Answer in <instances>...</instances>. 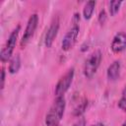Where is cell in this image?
<instances>
[{
  "mask_svg": "<svg viewBox=\"0 0 126 126\" xmlns=\"http://www.w3.org/2000/svg\"><path fill=\"white\" fill-rule=\"evenodd\" d=\"M66 102L64 96H57L55 101L50 106L48 112L45 116V124L46 126H58L61 121L64 110H65Z\"/></svg>",
  "mask_w": 126,
  "mask_h": 126,
  "instance_id": "6da1fadb",
  "label": "cell"
},
{
  "mask_svg": "<svg viewBox=\"0 0 126 126\" xmlns=\"http://www.w3.org/2000/svg\"><path fill=\"white\" fill-rule=\"evenodd\" d=\"M101 58H102V54H101L100 50L94 51L88 57V59L85 62V65H84V74L87 78L91 79L96 73V70L99 67Z\"/></svg>",
  "mask_w": 126,
  "mask_h": 126,
  "instance_id": "7a4b0ae2",
  "label": "cell"
},
{
  "mask_svg": "<svg viewBox=\"0 0 126 126\" xmlns=\"http://www.w3.org/2000/svg\"><path fill=\"white\" fill-rule=\"evenodd\" d=\"M20 29H21V27L17 26V28L12 31V32L10 33V35L8 37V40H7V43H6L5 47L2 48L1 53H0V59H1L2 62L8 61V59H10V57L12 56L14 48L16 46V42H17V38H18Z\"/></svg>",
  "mask_w": 126,
  "mask_h": 126,
  "instance_id": "3957f363",
  "label": "cell"
},
{
  "mask_svg": "<svg viewBox=\"0 0 126 126\" xmlns=\"http://www.w3.org/2000/svg\"><path fill=\"white\" fill-rule=\"evenodd\" d=\"M74 78V69H70L67 71V73L60 78L58 81L56 87H55V94L56 96H63V94L69 90L72 81Z\"/></svg>",
  "mask_w": 126,
  "mask_h": 126,
  "instance_id": "277c9868",
  "label": "cell"
},
{
  "mask_svg": "<svg viewBox=\"0 0 126 126\" xmlns=\"http://www.w3.org/2000/svg\"><path fill=\"white\" fill-rule=\"evenodd\" d=\"M37 24H38V16H37V14L34 13L29 18L25 32H24L22 40H21V46L22 47L25 46L30 41V39L32 37V35H33V33H34L35 30H36Z\"/></svg>",
  "mask_w": 126,
  "mask_h": 126,
  "instance_id": "5b68a950",
  "label": "cell"
},
{
  "mask_svg": "<svg viewBox=\"0 0 126 126\" xmlns=\"http://www.w3.org/2000/svg\"><path fill=\"white\" fill-rule=\"evenodd\" d=\"M79 32H80V29H79V26L78 25H74L67 32L66 34L64 35L63 37V40H62V49L67 51L69 49H71L76 40H77V37H78V34H79Z\"/></svg>",
  "mask_w": 126,
  "mask_h": 126,
  "instance_id": "8992f818",
  "label": "cell"
},
{
  "mask_svg": "<svg viewBox=\"0 0 126 126\" xmlns=\"http://www.w3.org/2000/svg\"><path fill=\"white\" fill-rule=\"evenodd\" d=\"M59 31V22L58 20L52 22V24L50 25V27L47 30V32L45 34V39H44V43L46 47H50L58 33Z\"/></svg>",
  "mask_w": 126,
  "mask_h": 126,
  "instance_id": "52a82bcc",
  "label": "cell"
},
{
  "mask_svg": "<svg viewBox=\"0 0 126 126\" xmlns=\"http://www.w3.org/2000/svg\"><path fill=\"white\" fill-rule=\"evenodd\" d=\"M126 47V34L124 32H118L113 37L111 42V49L113 52L118 53L124 50Z\"/></svg>",
  "mask_w": 126,
  "mask_h": 126,
  "instance_id": "ba28073f",
  "label": "cell"
},
{
  "mask_svg": "<svg viewBox=\"0 0 126 126\" xmlns=\"http://www.w3.org/2000/svg\"><path fill=\"white\" fill-rule=\"evenodd\" d=\"M120 68H121V65H120V62L119 61H114L112 62L108 68H107V72H106V75H107V78L111 81H114L116 80L118 77H119V74H120Z\"/></svg>",
  "mask_w": 126,
  "mask_h": 126,
  "instance_id": "9c48e42d",
  "label": "cell"
},
{
  "mask_svg": "<svg viewBox=\"0 0 126 126\" xmlns=\"http://www.w3.org/2000/svg\"><path fill=\"white\" fill-rule=\"evenodd\" d=\"M21 67V58L19 54H16L10 61L9 64V72L11 74H15L20 70Z\"/></svg>",
  "mask_w": 126,
  "mask_h": 126,
  "instance_id": "30bf717a",
  "label": "cell"
},
{
  "mask_svg": "<svg viewBox=\"0 0 126 126\" xmlns=\"http://www.w3.org/2000/svg\"><path fill=\"white\" fill-rule=\"evenodd\" d=\"M94 6H95V1L94 0H91V1H88L84 7V10H83V15H84V18L86 20H89L91 19L92 15H93V12L94 10Z\"/></svg>",
  "mask_w": 126,
  "mask_h": 126,
  "instance_id": "8fae6325",
  "label": "cell"
},
{
  "mask_svg": "<svg viewBox=\"0 0 126 126\" xmlns=\"http://www.w3.org/2000/svg\"><path fill=\"white\" fill-rule=\"evenodd\" d=\"M87 106H88V99H86V98L82 99V100L80 101V103L74 108V110H73V115H74V116H81V115L85 112Z\"/></svg>",
  "mask_w": 126,
  "mask_h": 126,
  "instance_id": "7c38bea8",
  "label": "cell"
},
{
  "mask_svg": "<svg viewBox=\"0 0 126 126\" xmlns=\"http://www.w3.org/2000/svg\"><path fill=\"white\" fill-rule=\"evenodd\" d=\"M122 4V1H118V0H113V1H110L109 2V13L111 16H114L118 11H119V8Z\"/></svg>",
  "mask_w": 126,
  "mask_h": 126,
  "instance_id": "4fadbf2b",
  "label": "cell"
},
{
  "mask_svg": "<svg viewBox=\"0 0 126 126\" xmlns=\"http://www.w3.org/2000/svg\"><path fill=\"white\" fill-rule=\"evenodd\" d=\"M106 18H107L106 12H105L104 10H101V11L99 12V15H98V22L102 25V24H104V22L106 21Z\"/></svg>",
  "mask_w": 126,
  "mask_h": 126,
  "instance_id": "5bb4252c",
  "label": "cell"
},
{
  "mask_svg": "<svg viewBox=\"0 0 126 126\" xmlns=\"http://www.w3.org/2000/svg\"><path fill=\"white\" fill-rule=\"evenodd\" d=\"M118 106L120 109L126 111V96H122L118 101Z\"/></svg>",
  "mask_w": 126,
  "mask_h": 126,
  "instance_id": "9a60e30c",
  "label": "cell"
},
{
  "mask_svg": "<svg viewBox=\"0 0 126 126\" xmlns=\"http://www.w3.org/2000/svg\"><path fill=\"white\" fill-rule=\"evenodd\" d=\"M73 126H86V120H85V118H80L76 123H74V125Z\"/></svg>",
  "mask_w": 126,
  "mask_h": 126,
  "instance_id": "2e32d148",
  "label": "cell"
},
{
  "mask_svg": "<svg viewBox=\"0 0 126 126\" xmlns=\"http://www.w3.org/2000/svg\"><path fill=\"white\" fill-rule=\"evenodd\" d=\"M4 83H5V70L2 69L1 70V85H0L1 90L4 88Z\"/></svg>",
  "mask_w": 126,
  "mask_h": 126,
  "instance_id": "e0dca14e",
  "label": "cell"
},
{
  "mask_svg": "<svg viewBox=\"0 0 126 126\" xmlns=\"http://www.w3.org/2000/svg\"><path fill=\"white\" fill-rule=\"evenodd\" d=\"M91 126H104L102 123H100V122H98V123H95V124H93V125H91Z\"/></svg>",
  "mask_w": 126,
  "mask_h": 126,
  "instance_id": "ac0fdd59",
  "label": "cell"
},
{
  "mask_svg": "<svg viewBox=\"0 0 126 126\" xmlns=\"http://www.w3.org/2000/svg\"><path fill=\"white\" fill-rule=\"evenodd\" d=\"M122 94H123V96H126V86H125V88L123 89V92H122Z\"/></svg>",
  "mask_w": 126,
  "mask_h": 126,
  "instance_id": "d6986e66",
  "label": "cell"
},
{
  "mask_svg": "<svg viewBox=\"0 0 126 126\" xmlns=\"http://www.w3.org/2000/svg\"><path fill=\"white\" fill-rule=\"evenodd\" d=\"M122 126H126V120H125V121L122 123Z\"/></svg>",
  "mask_w": 126,
  "mask_h": 126,
  "instance_id": "ffe728a7",
  "label": "cell"
}]
</instances>
